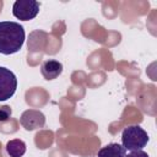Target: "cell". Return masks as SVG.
<instances>
[{"label": "cell", "instance_id": "obj_1", "mask_svg": "<svg viewBox=\"0 0 157 157\" xmlns=\"http://www.w3.org/2000/svg\"><path fill=\"white\" fill-rule=\"evenodd\" d=\"M25 28L18 22L1 21L0 22V53L11 55L17 53L25 43Z\"/></svg>", "mask_w": 157, "mask_h": 157}, {"label": "cell", "instance_id": "obj_2", "mask_svg": "<svg viewBox=\"0 0 157 157\" xmlns=\"http://www.w3.org/2000/svg\"><path fill=\"white\" fill-rule=\"evenodd\" d=\"M148 140V134L140 125H130L121 132V146L125 150H142L147 145Z\"/></svg>", "mask_w": 157, "mask_h": 157}, {"label": "cell", "instance_id": "obj_3", "mask_svg": "<svg viewBox=\"0 0 157 157\" xmlns=\"http://www.w3.org/2000/svg\"><path fill=\"white\" fill-rule=\"evenodd\" d=\"M39 2L36 0H17L12 5V15L21 21L33 20L39 12Z\"/></svg>", "mask_w": 157, "mask_h": 157}, {"label": "cell", "instance_id": "obj_4", "mask_svg": "<svg viewBox=\"0 0 157 157\" xmlns=\"http://www.w3.org/2000/svg\"><path fill=\"white\" fill-rule=\"evenodd\" d=\"M17 88V77L7 67L0 66V102L10 99Z\"/></svg>", "mask_w": 157, "mask_h": 157}, {"label": "cell", "instance_id": "obj_5", "mask_svg": "<svg viewBox=\"0 0 157 157\" xmlns=\"http://www.w3.org/2000/svg\"><path fill=\"white\" fill-rule=\"evenodd\" d=\"M20 123L28 131L37 130L44 126L45 115L40 110H37V109H27L21 114Z\"/></svg>", "mask_w": 157, "mask_h": 157}, {"label": "cell", "instance_id": "obj_6", "mask_svg": "<svg viewBox=\"0 0 157 157\" xmlns=\"http://www.w3.org/2000/svg\"><path fill=\"white\" fill-rule=\"evenodd\" d=\"M40 72L45 80H54L63 72V64L55 59L45 60L40 65Z\"/></svg>", "mask_w": 157, "mask_h": 157}, {"label": "cell", "instance_id": "obj_7", "mask_svg": "<svg viewBox=\"0 0 157 157\" xmlns=\"http://www.w3.org/2000/svg\"><path fill=\"white\" fill-rule=\"evenodd\" d=\"M125 155H126V150L121 145L112 142L102 147L98 151L97 157H125Z\"/></svg>", "mask_w": 157, "mask_h": 157}, {"label": "cell", "instance_id": "obj_8", "mask_svg": "<svg viewBox=\"0 0 157 157\" xmlns=\"http://www.w3.org/2000/svg\"><path fill=\"white\" fill-rule=\"evenodd\" d=\"M26 150H27V146L25 141H22L21 139L10 140L6 144V152L10 157H22L26 153Z\"/></svg>", "mask_w": 157, "mask_h": 157}, {"label": "cell", "instance_id": "obj_9", "mask_svg": "<svg viewBox=\"0 0 157 157\" xmlns=\"http://www.w3.org/2000/svg\"><path fill=\"white\" fill-rule=\"evenodd\" d=\"M11 114H12V110L9 105H1L0 107V123H4L6 120H9Z\"/></svg>", "mask_w": 157, "mask_h": 157}, {"label": "cell", "instance_id": "obj_10", "mask_svg": "<svg viewBox=\"0 0 157 157\" xmlns=\"http://www.w3.org/2000/svg\"><path fill=\"white\" fill-rule=\"evenodd\" d=\"M125 157H150V156L147 155V152L142 150H135V151H131L129 155H125Z\"/></svg>", "mask_w": 157, "mask_h": 157}]
</instances>
